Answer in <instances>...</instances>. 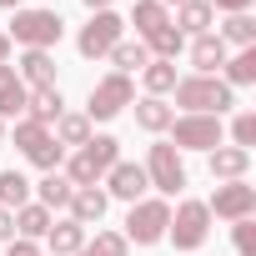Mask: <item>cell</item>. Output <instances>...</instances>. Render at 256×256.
Listing matches in <instances>:
<instances>
[{
  "label": "cell",
  "mask_w": 256,
  "mask_h": 256,
  "mask_svg": "<svg viewBox=\"0 0 256 256\" xmlns=\"http://www.w3.org/2000/svg\"><path fill=\"white\" fill-rule=\"evenodd\" d=\"M131 106H136V126H141V131H151V136H166V131H171L176 106H166L161 96H141V100H131Z\"/></svg>",
  "instance_id": "19"
},
{
  "label": "cell",
  "mask_w": 256,
  "mask_h": 256,
  "mask_svg": "<svg viewBox=\"0 0 256 256\" xmlns=\"http://www.w3.org/2000/svg\"><path fill=\"white\" fill-rule=\"evenodd\" d=\"M171 96H176L181 116H226L236 106V90L221 76H181Z\"/></svg>",
  "instance_id": "1"
},
{
  "label": "cell",
  "mask_w": 256,
  "mask_h": 256,
  "mask_svg": "<svg viewBox=\"0 0 256 256\" xmlns=\"http://www.w3.org/2000/svg\"><path fill=\"white\" fill-rule=\"evenodd\" d=\"M60 110H66L60 86H40V90H30V96H26V120H36V126H56V120H60Z\"/></svg>",
  "instance_id": "18"
},
{
  "label": "cell",
  "mask_w": 256,
  "mask_h": 256,
  "mask_svg": "<svg viewBox=\"0 0 256 256\" xmlns=\"http://www.w3.org/2000/svg\"><path fill=\"white\" fill-rule=\"evenodd\" d=\"M106 60H110L120 76H136V70H146V60H151V56H146V46H141V40H116Z\"/></svg>",
  "instance_id": "30"
},
{
  "label": "cell",
  "mask_w": 256,
  "mask_h": 256,
  "mask_svg": "<svg viewBox=\"0 0 256 256\" xmlns=\"http://www.w3.org/2000/svg\"><path fill=\"white\" fill-rule=\"evenodd\" d=\"M206 236H211V211H206V201H176V211H171V226H166V241L176 246V251H201L206 246Z\"/></svg>",
  "instance_id": "5"
},
{
  "label": "cell",
  "mask_w": 256,
  "mask_h": 256,
  "mask_svg": "<svg viewBox=\"0 0 256 256\" xmlns=\"http://www.w3.org/2000/svg\"><path fill=\"white\" fill-rule=\"evenodd\" d=\"M231 146H241V151L256 146V110H236L231 116Z\"/></svg>",
  "instance_id": "32"
},
{
  "label": "cell",
  "mask_w": 256,
  "mask_h": 256,
  "mask_svg": "<svg viewBox=\"0 0 256 256\" xmlns=\"http://www.w3.org/2000/svg\"><path fill=\"white\" fill-rule=\"evenodd\" d=\"M176 16H171V26L186 36V40H196V36H211L216 30V10L206 6V0H181V6H171Z\"/></svg>",
  "instance_id": "13"
},
{
  "label": "cell",
  "mask_w": 256,
  "mask_h": 256,
  "mask_svg": "<svg viewBox=\"0 0 256 256\" xmlns=\"http://www.w3.org/2000/svg\"><path fill=\"white\" fill-rule=\"evenodd\" d=\"M226 40L211 30V36H196L191 40V76H221V66H226Z\"/></svg>",
  "instance_id": "14"
},
{
  "label": "cell",
  "mask_w": 256,
  "mask_h": 256,
  "mask_svg": "<svg viewBox=\"0 0 256 256\" xmlns=\"http://www.w3.org/2000/svg\"><path fill=\"white\" fill-rule=\"evenodd\" d=\"M86 10H110V0H80Z\"/></svg>",
  "instance_id": "39"
},
{
  "label": "cell",
  "mask_w": 256,
  "mask_h": 256,
  "mask_svg": "<svg viewBox=\"0 0 256 256\" xmlns=\"http://www.w3.org/2000/svg\"><path fill=\"white\" fill-rule=\"evenodd\" d=\"M166 226H171V201L166 196H141L131 211H126V246H156L166 241Z\"/></svg>",
  "instance_id": "4"
},
{
  "label": "cell",
  "mask_w": 256,
  "mask_h": 256,
  "mask_svg": "<svg viewBox=\"0 0 256 256\" xmlns=\"http://www.w3.org/2000/svg\"><path fill=\"white\" fill-rule=\"evenodd\" d=\"M211 161V181H246V171H251V151H241V146H216V151H206Z\"/></svg>",
  "instance_id": "16"
},
{
  "label": "cell",
  "mask_w": 256,
  "mask_h": 256,
  "mask_svg": "<svg viewBox=\"0 0 256 256\" xmlns=\"http://www.w3.org/2000/svg\"><path fill=\"white\" fill-rule=\"evenodd\" d=\"M70 196H76V186H70V176H66V171H46V176L36 181V201H40L46 211H66V206H70Z\"/></svg>",
  "instance_id": "22"
},
{
  "label": "cell",
  "mask_w": 256,
  "mask_h": 256,
  "mask_svg": "<svg viewBox=\"0 0 256 256\" xmlns=\"http://www.w3.org/2000/svg\"><path fill=\"white\" fill-rule=\"evenodd\" d=\"M221 80L236 90V86H256V46H246V50H236V56H226V66H221Z\"/></svg>",
  "instance_id": "27"
},
{
  "label": "cell",
  "mask_w": 256,
  "mask_h": 256,
  "mask_svg": "<svg viewBox=\"0 0 256 256\" xmlns=\"http://www.w3.org/2000/svg\"><path fill=\"white\" fill-rule=\"evenodd\" d=\"M50 136H56L60 146H76V151H80V146H86V141H90L96 131H90V120H86V110H60V120L50 126Z\"/></svg>",
  "instance_id": "25"
},
{
  "label": "cell",
  "mask_w": 256,
  "mask_h": 256,
  "mask_svg": "<svg viewBox=\"0 0 256 256\" xmlns=\"http://www.w3.org/2000/svg\"><path fill=\"white\" fill-rule=\"evenodd\" d=\"M106 206H110V196L100 191V186H76V196H70V221H80V226H100L106 221Z\"/></svg>",
  "instance_id": "17"
},
{
  "label": "cell",
  "mask_w": 256,
  "mask_h": 256,
  "mask_svg": "<svg viewBox=\"0 0 256 256\" xmlns=\"http://www.w3.org/2000/svg\"><path fill=\"white\" fill-rule=\"evenodd\" d=\"M161 6H166V10H171V6H181V0H161Z\"/></svg>",
  "instance_id": "41"
},
{
  "label": "cell",
  "mask_w": 256,
  "mask_h": 256,
  "mask_svg": "<svg viewBox=\"0 0 256 256\" xmlns=\"http://www.w3.org/2000/svg\"><path fill=\"white\" fill-rule=\"evenodd\" d=\"M50 226H56V211H46L40 201H26V206L16 211V236H20V241H46Z\"/></svg>",
  "instance_id": "23"
},
{
  "label": "cell",
  "mask_w": 256,
  "mask_h": 256,
  "mask_svg": "<svg viewBox=\"0 0 256 256\" xmlns=\"http://www.w3.org/2000/svg\"><path fill=\"white\" fill-rule=\"evenodd\" d=\"M16 76L26 90H40V86H56V56L50 50H26L16 60Z\"/></svg>",
  "instance_id": "15"
},
{
  "label": "cell",
  "mask_w": 256,
  "mask_h": 256,
  "mask_svg": "<svg viewBox=\"0 0 256 256\" xmlns=\"http://www.w3.org/2000/svg\"><path fill=\"white\" fill-rule=\"evenodd\" d=\"M116 40H126V16H116V10H90V20H86L80 36H76V50H80L86 60H106Z\"/></svg>",
  "instance_id": "8"
},
{
  "label": "cell",
  "mask_w": 256,
  "mask_h": 256,
  "mask_svg": "<svg viewBox=\"0 0 256 256\" xmlns=\"http://www.w3.org/2000/svg\"><path fill=\"white\" fill-rule=\"evenodd\" d=\"M26 6V0H0V10H20Z\"/></svg>",
  "instance_id": "40"
},
{
  "label": "cell",
  "mask_w": 256,
  "mask_h": 256,
  "mask_svg": "<svg viewBox=\"0 0 256 256\" xmlns=\"http://www.w3.org/2000/svg\"><path fill=\"white\" fill-rule=\"evenodd\" d=\"M0 241H16V211L0 206Z\"/></svg>",
  "instance_id": "37"
},
{
  "label": "cell",
  "mask_w": 256,
  "mask_h": 256,
  "mask_svg": "<svg viewBox=\"0 0 256 256\" xmlns=\"http://www.w3.org/2000/svg\"><path fill=\"white\" fill-rule=\"evenodd\" d=\"M146 181H151L166 201L186 191V161H181V151H176L171 141H156V146L146 151Z\"/></svg>",
  "instance_id": "10"
},
{
  "label": "cell",
  "mask_w": 256,
  "mask_h": 256,
  "mask_svg": "<svg viewBox=\"0 0 256 256\" xmlns=\"http://www.w3.org/2000/svg\"><path fill=\"white\" fill-rule=\"evenodd\" d=\"M10 46H20V50H56L60 46V36H66V20L56 16V10H40V6H20L16 16H10Z\"/></svg>",
  "instance_id": "2"
},
{
  "label": "cell",
  "mask_w": 256,
  "mask_h": 256,
  "mask_svg": "<svg viewBox=\"0 0 256 256\" xmlns=\"http://www.w3.org/2000/svg\"><path fill=\"white\" fill-rule=\"evenodd\" d=\"M0 141H6V120H0Z\"/></svg>",
  "instance_id": "42"
},
{
  "label": "cell",
  "mask_w": 256,
  "mask_h": 256,
  "mask_svg": "<svg viewBox=\"0 0 256 256\" xmlns=\"http://www.w3.org/2000/svg\"><path fill=\"white\" fill-rule=\"evenodd\" d=\"M206 211L221 216V221H246V216H256V186H246V181H216Z\"/></svg>",
  "instance_id": "11"
},
{
  "label": "cell",
  "mask_w": 256,
  "mask_h": 256,
  "mask_svg": "<svg viewBox=\"0 0 256 256\" xmlns=\"http://www.w3.org/2000/svg\"><path fill=\"white\" fill-rule=\"evenodd\" d=\"M131 100H136V80L120 76V70H110V76H100V80L90 86V96H86V120H90V126H96V120H110V116H120Z\"/></svg>",
  "instance_id": "6"
},
{
  "label": "cell",
  "mask_w": 256,
  "mask_h": 256,
  "mask_svg": "<svg viewBox=\"0 0 256 256\" xmlns=\"http://www.w3.org/2000/svg\"><path fill=\"white\" fill-rule=\"evenodd\" d=\"M176 80H181V76H176V60H146V70H141L146 96H161V100L176 90Z\"/></svg>",
  "instance_id": "28"
},
{
  "label": "cell",
  "mask_w": 256,
  "mask_h": 256,
  "mask_svg": "<svg viewBox=\"0 0 256 256\" xmlns=\"http://www.w3.org/2000/svg\"><path fill=\"white\" fill-rule=\"evenodd\" d=\"M30 201V181L10 166V171H0V206H6V211H20Z\"/></svg>",
  "instance_id": "31"
},
{
  "label": "cell",
  "mask_w": 256,
  "mask_h": 256,
  "mask_svg": "<svg viewBox=\"0 0 256 256\" xmlns=\"http://www.w3.org/2000/svg\"><path fill=\"white\" fill-rule=\"evenodd\" d=\"M126 26H136V40H146V36H156L161 26H171V10L161 6V0H131Z\"/></svg>",
  "instance_id": "20"
},
{
  "label": "cell",
  "mask_w": 256,
  "mask_h": 256,
  "mask_svg": "<svg viewBox=\"0 0 256 256\" xmlns=\"http://www.w3.org/2000/svg\"><path fill=\"white\" fill-rule=\"evenodd\" d=\"M10 50H16V46H10V36L0 30V66H10Z\"/></svg>",
  "instance_id": "38"
},
{
  "label": "cell",
  "mask_w": 256,
  "mask_h": 256,
  "mask_svg": "<svg viewBox=\"0 0 256 256\" xmlns=\"http://www.w3.org/2000/svg\"><path fill=\"white\" fill-rule=\"evenodd\" d=\"M116 161H120V141H116V136H90V141L66 161V176H70V186H100Z\"/></svg>",
  "instance_id": "3"
},
{
  "label": "cell",
  "mask_w": 256,
  "mask_h": 256,
  "mask_svg": "<svg viewBox=\"0 0 256 256\" xmlns=\"http://www.w3.org/2000/svg\"><path fill=\"white\" fill-rule=\"evenodd\" d=\"M141 46H146V56H151V60H176V56L186 50V36H181L176 26H161V30H156V36H146Z\"/></svg>",
  "instance_id": "29"
},
{
  "label": "cell",
  "mask_w": 256,
  "mask_h": 256,
  "mask_svg": "<svg viewBox=\"0 0 256 256\" xmlns=\"http://www.w3.org/2000/svg\"><path fill=\"white\" fill-rule=\"evenodd\" d=\"M231 241H236V256H256V216L231 221Z\"/></svg>",
  "instance_id": "34"
},
{
  "label": "cell",
  "mask_w": 256,
  "mask_h": 256,
  "mask_svg": "<svg viewBox=\"0 0 256 256\" xmlns=\"http://www.w3.org/2000/svg\"><path fill=\"white\" fill-rule=\"evenodd\" d=\"M6 256H46V251H40V241H20V236H16Z\"/></svg>",
  "instance_id": "36"
},
{
  "label": "cell",
  "mask_w": 256,
  "mask_h": 256,
  "mask_svg": "<svg viewBox=\"0 0 256 256\" xmlns=\"http://www.w3.org/2000/svg\"><path fill=\"white\" fill-rule=\"evenodd\" d=\"M211 10H221V16H241V10H251V0H206Z\"/></svg>",
  "instance_id": "35"
},
{
  "label": "cell",
  "mask_w": 256,
  "mask_h": 256,
  "mask_svg": "<svg viewBox=\"0 0 256 256\" xmlns=\"http://www.w3.org/2000/svg\"><path fill=\"white\" fill-rule=\"evenodd\" d=\"M90 256H131V246H126L120 231H96V241H86Z\"/></svg>",
  "instance_id": "33"
},
{
  "label": "cell",
  "mask_w": 256,
  "mask_h": 256,
  "mask_svg": "<svg viewBox=\"0 0 256 256\" xmlns=\"http://www.w3.org/2000/svg\"><path fill=\"white\" fill-rule=\"evenodd\" d=\"M146 191H151V181H146V166H136V161H116L106 171V196H116L126 206H136Z\"/></svg>",
  "instance_id": "12"
},
{
  "label": "cell",
  "mask_w": 256,
  "mask_h": 256,
  "mask_svg": "<svg viewBox=\"0 0 256 256\" xmlns=\"http://www.w3.org/2000/svg\"><path fill=\"white\" fill-rule=\"evenodd\" d=\"M26 86L16 76V66H0V120H20L26 116Z\"/></svg>",
  "instance_id": "21"
},
{
  "label": "cell",
  "mask_w": 256,
  "mask_h": 256,
  "mask_svg": "<svg viewBox=\"0 0 256 256\" xmlns=\"http://www.w3.org/2000/svg\"><path fill=\"white\" fill-rule=\"evenodd\" d=\"M86 241H90V236H86V226H80V221H70V216H66V221H56V226L46 231V246H50V256H76Z\"/></svg>",
  "instance_id": "24"
},
{
  "label": "cell",
  "mask_w": 256,
  "mask_h": 256,
  "mask_svg": "<svg viewBox=\"0 0 256 256\" xmlns=\"http://www.w3.org/2000/svg\"><path fill=\"white\" fill-rule=\"evenodd\" d=\"M16 146H20V156L30 161V166H40V171H60V161H66V146L50 136V126H36V120H16Z\"/></svg>",
  "instance_id": "9"
},
{
  "label": "cell",
  "mask_w": 256,
  "mask_h": 256,
  "mask_svg": "<svg viewBox=\"0 0 256 256\" xmlns=\"http://www.w3.org/2000/svg\"><path fill=\"white\" fill-rule=\"evenodd\" d=\"M171 146L176 151H216V146H226V120L221 116H176Z\"/></svg>",
  "instance_id": "7"
},
{
  "label": "cell",
  "mask_w": 256,
  "mask_h": 256,
  "mask_svg": "<svg viewBox=\"0 0 256 256\" xmlns=\"http://www.w3.org/2000/svg\"><path fill=\"white\" fill-rule=\"evenodd\" d=\"M216 36L226 40V50H231V46H236V50H246V46H256V16H251V10H241V16H226Z\"/></svg>",
  "instance_id": "26"
}]
</instances>
